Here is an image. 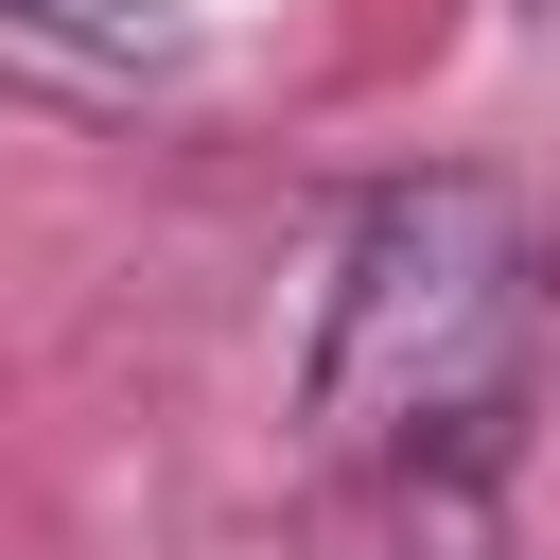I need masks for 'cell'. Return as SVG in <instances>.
Segmentation results:
<instances>
[{
  "instance_id": "cell-1",
  "label": "cell",
  "mask_w": 560,
  "mask_h": 560,
  "mask_svg": "<svg viewBox=\"0 0 560 560\" xmlns=\"http://www.w3.org/2000/svg\"><path fill=\"white\" fill-rule=\"evenodd\" d=\"M542 368V245L508 175H402L350 210L332 245V315H315V438L368 472H472L525 420Z\"/></svg>"
},
{
  "instance_id": "cell-2",
  "label": "cell",
  "mask_w": 560,
  "mask_h": 560,
  "mask_svg": "<svg viewBox=\"0 0 560 560\" xmlns=\"http://www.w3.org/2000/svg\"><path fill=\"white\" fill-rule=\"evenodd\" d=\"M0 35H52V52H158V0H0Z\"/></svg>"
},
{
  "instance_id": "cell-3",
  "label": "cell",
  "mask_w": 560,
  "mask_h": 560,
  "mask_svg": "<svg viewBox=\"0 0 560 560\" xmlns=\"http://www.w3.org/2000/svg\"><path fill=\"white\" fill-rule=\"evenodd\" d=\"M402 560H490V542H472V508H420V525H402Z\"/></svg>"
},
{
  "instance_id": "cell-4",
  "label": "cell",
  "mask_w": 560,
  "mask_h": 560,
  "mask_svg": "<svg viewBox=\"0 0 560 560\" xmlns=\"http://www.w3.org/2000/svg\"><path fill=\"white\" fill-rule=\"evenodd\" d=\"M542 18H560V0H542Z\"/></svg>"
}]
</instances>
